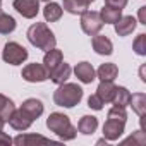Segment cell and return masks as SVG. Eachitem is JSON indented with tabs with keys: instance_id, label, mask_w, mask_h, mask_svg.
<instances>
[{
	"instance_id": "6da1fadb",
	"label": "cell",
	"mask_w": 146,
	"mask_h": 146,
	"mask_svg": "<svg viewBox=\"0 0 146 146\" xmlns=\"http://www.w3.org/2000/svg\"><path fill=\"white\" fill-rule=\"evenodd\" d=\"M127 112L122 107H112L107 113V122L103 124V137L107 141H117L125 129Z\"/></svg>"
},
{
	"instance_id": "7a4b0ae2",
	"label": "cell",
	"mask_w": 146,
	"mask_h": 146,
	"mask_svg": "<svg viewBox=\"0 0 146 146\" xmlns=\"http://www.w3.org/2000/svg\"><path fill=\"white\" fill-rule=\"evenodd\" d=\"M28 40L33 46H36L43 52H48V50L55 48V45H57L55 35L50 31V28L45 23H35L33 26H29Z\"/></svg>"
},
{
	"instance_id": "3957f363",
	"label": "cell",
	"mask_w": 146,
	"mask_h": 146,
	"mask_svg": "<svg viewBox=\"0 0 146 146\" xmlns=\"http://www.w3.org/2000/svg\"><path fill=\"white\" fill-rule=\"evenodd\" d=\"M83 100V88L78 86L76 83H62L58 84L57 91L53 93V102L58 107L64 108H72L79 105V102Z\"/></svg>"
},
{
	"instance_id": "277c9868",
	"label": "cell",
	"mask_w": 146,
	"mask_h": 146,
	"mask_svg": "<svg viewBox=\"0 0 146 146\" xmlns=\"http://www.w3.org/2000/svg\"><path fill=\"white\" fill-rule=\"evenodd\" d=\"M46 127L55 132L62 141H70V139H74L76 134H78V129L70 124L69 117L60 113V112H53L48 115L46 119Z\"/></svg>"
},
{
	"instance_id": "5b68a950",
	"label": "cell",
	"mask_w": 146,
	"mask_h": 146,
	"mask_svg": "<svg viewBox=\"0 0 146 146\" xmlns=\"http://www.w3.org/2000/svg\"><path fill=\"white\" fill-rule=\"evenodd\" d=\"M2 58L4 62L11 64V65H21L26 58H28V50L16 43V41H9L5 46H4V52H2Z\"/></svg>"
},
{
	"instance_id": "8992f818",
	"label": "cell",
	"mask_w": 146,
	"mask_h": 146,
	"mask_svg": "<svg viewBox=\"0 0 146 146\" xmlns=\"http://www.w3.org/2000/svg\"><path fill=\"white\" fill-rule=\"evenodd\" d=\"M103 28V21L100 17V12H95V11H84L81 14V29L90 35V36H95L102 31Z\"/></svg>"
},
{
	"instance_id": "52a82bcc",
	"label": "cell",
	"mask_w": 146,
	"mask_h": 146,
	"mask_svg": "<svg viewBox=\"0 0 146 146\" xmlns=\"http://www.w3.org/2000/svg\"><path fill=\"white\" fill-rule=\"evenodd\" d=\"M21 76L24 81L28 83H43L48 79V70L45 69L43 64H28L26 67H23Z\"/></svg>"
},
{
	"instance_id": "ba28073f",
	"label": "cell",
	"mask_w": 146,
	"mask_h": 146,
	"mask_svg": "<svg viewBox=\"0 0 146 146\" xmlns=\"http://www.w3.org/2000/svg\"><path fill=\"white\" fill-rule=\"evenodd\" d=\"M14 9L26 19H35L40 12V0H14Z\"/></svg>"
},
{
	"instance_id": "9c48e42d",
	"label": "cell",
	"mask_w": 146,
	"mask_h": 146,
	"mask_svg": "<svg viewBox=\"0 0 146 146\" xmlns=\"http://www.w3.org/2000/svg\"><path fill=\"white\" fill-rule=\"evenodd\" d=\"M7 122H9V125H11L12 129H16V131H28L35 120H33L23 108H14V112H12V115H11V119H9Z\"/></svg>"
},
{
	"instance_id": "30bf717a",
	"label": "cell",
	"mask_w": 146,
	"mask_h": 146,
	"mask_svg": "<svg viewBox=\"0 0 146 146\" xmlns=\"http://www.w3.org/2000/svg\"><path fill=\"white\" fill-rule=\"evenodd\" d=\"M74 74L76 78L84 83V84H91L96 78V70L93 69V65L90 62H79L76 67H74Z\"/></svg>"
},
{
	"instance_id": "8fae6325",
	"label": "cell",
	"mask_w": 146,
	"mask_h": 146,
	"mask_svg": "<svg viewBox=\"0 0 146 146\" xmlns=\"http://www.w3.org/2000/svg\"><path fill=\"white\" fill-rule=\"evenodd\" d=\"M16 146H31V144H53L52 139L43 137L40 134H19L17 137L12 139Z\"/></svg>"
},
{
	"instance_id": "7c38bea8",
	"label": "cell",
	"mask_w": 146,
	"mask_h": 146,
	"mask_svg": "<svg viewBox=\"0 0 146 146\" xmlns=\"http://www.w3.org/2000/svg\"><path fill=\"white\" fill-rule=\"evenodd\" d=\"M91 45H93V50L98 55H112V52H113L112 41L103 35H95L91 38Z\"/></svg>"
},
{
	"instance_id": "4fadbf2b",
	"label": "cell",
	"mask_w": 146,
	"mask_h": 146,
	"mask_svg": "<svg viewBox=\"0 0 146 146\" xmlns=\"http://www.w3.org/2000/svg\"><path fill=\"white\" fill-rule=\"evenodd\" d=\"M136 19L132 16H122L113 26H115V33L119 36H129L134 29H136Z\"/></svg>"
},
{
	"instance_id": "5bb4252c",
	"label": "cell",
	"mask_w": 146,
	"mask_h": 146,
	"mask_svg": "<svg viewBox=\"0 0 146 146\" xmlns=\"http://www.w3.org/2000/svg\"><path fill=\"white\" fill-rule=\"evenodd\" d=\"M64 60V55H62V50H57V48H52L48 52H45V57H43V65L45 69L48 70V74L57 69L60 65V62Z\"/></svg>"
},
{
	"instance_id": "9a60e30c",
	"label": "cell",
	"mask_w": 146,
	"mask_h": 146,
	"mask_svg": "<svg viewBox=\"0 0 146 146\" xmlns=\"http://www.w3.org/2000/svg\"><path fill=\"white\" fill-rule=\"evenodd\" d=\"M70 72H72L70 65L65 64V62L62 60L60 65H58L57 69H53L50 74H48V78L52 79V83H55V84H62V83H65V81L70 78Z\"/></svg>"
},
{
	"instance_id": "2e32d148",
	"label": "cell",
	"mask_w": 146,
	"mask_h": 146,
	"mask_svg": "<svg viewBox=\"0 0 146 146\" xmlns=\"http://www.w3.org/2000/svg\"><path fill=\"white\" fill-rule=\"evenodd\" d=\"M115 91H117V86L113 84V81H102L96 88V95L102 98L103 103H112Z\"/></svg>"
},
{
	"instance_id": "e0dca14e",
	"label": "cell",
	"mask_w": 146,
	"mask_h": 146,
	"mask_svg": "<svg viewBox=\"0 0 146 146\" xmlns=\"http://www.w3.org/2000/svg\"><path fill=\"white\" fill-rule=\"evenodd\" d=\"M119 76V67L112 62L102 64L96 70V78H100V81H113Z\"/></svg>"
},
{
	"instance_id": "ac0fdd59",
	"label": "cell",
	"mask_w": 146,
	"mask_h": 146,
	"mask_svg": "<svg viewBox=\"0 0 146 146\" xmlns=\"http://www.w3.org/2000/svg\"><path fill=\"white\" fill-rule=\"evenodd\" d=\"M21 108H23L33 120H36V119L43 113V103H41L40 100H36V98H28V100L21 105Z\"/></svg>"
},
{
	"instance_id": "d6986e66",
	"label": "cell",
	"mask_w": 146,
	"mask_h": 146,
	"mask_svg": "<svg viewBox=\"0 0 146 146\" xmlns=\"http://www.w3.org/2000/svg\"><path fill=\"white\" fill-rule=\"evenodd\" d=\"M96 129H98V119L93 117V115H83L81 120L78 122V131L84 136L93 134Z\"/></svg>"
},
{
	"instance_id": "ffe728a7",
	"label": "cell",
	"mask_w": 146,
	"mask_h": 146,
	"mask_svg": "<svg viewBox=\"0 0 146 146\" xmlns=\"http://www.w3.org/2000/svg\"><path fill=\"white\" fill-rule=\"evenodd\" d=\"M100 17L103 21V24H115L120 17H122V9H115L110 5H103L100 11Z\"/></svg>"
},
{
	"instance_id": "44dd1931",
	"label": "cell",
	"mask_w": 146,
	"mask_h": 146,
	"mask_svg": "<svg viewBox=\"0 0 146 146\" xmlns=\"http://www.w3.org/2000/svg\"><path fill=\"white\" fill-rule=\"evenodd\" d=\"M62 12H64V9L58 4H55V2H46V5L43 7V16H45V21L46 23L58 21L62 17Z\"/></svg>"
},
{
	"instance_id": "7402d4cb",
	"label": "cell",
	"mask_w": 146,
	"mask_h": 146,
	"mask_svg": "<svg viewBox=\"0 0 146 146\" xmlns=\"http://www.w3.org/2000/svg\"><path fill=\"white\" fill-rule=\"evenodd\" d=\"M129 102H131V91H129L127 88H124V86H117L115 96H113V100H112L113 107H122V108H125V107H129Z\"/></svg>"
},
{
	"instance_id": "603a6c76",
	"label": "cell",
	"mask_w": 146,
	"mask_h": 146,
	"mask_svg": "<svg viewBox=\"0 0 146 146\" xmlns=\"http://www.w3.org/2000/svg\"><path fill=\"white\" fill-rule=\"evenodd\" d=\"M129 105L132 107V110H134L139 117H143L144 112H146V95H144V93H134V95H131Z\"/></svg>"
},
{
	"instance_id": "cb8c5ba5",
	"label": "cell",
	"mask_w": 146,
	"mask_h": 146,
	"mask_svg": "<svg viewBox=\"0 0 146 146\" xmlns=\"http://www.w3.org/2000/svg\"><path fill=\"white\" fill-rule=\"evenodd\" d=\"M16 29V19L0 11V35H9Z\"/></svg>"
},
{
	"instance_id": "d4e9b609",
	"label": "cell",
	"mask_w": 146,
	"mask_h": 146,
	"mask_svg": "<svg viewBox=\"0 0 146 146\" xmlns=\"http://www.w3.org/2000/svg\"><path fill=\"white\" fill-rule=\"evenodd\" d=\"M14 102L11 98H7L5 95H0V117H2L5 122L11 119L12 112H14Z\"/></svg>"
},
{
	"instance_id": "484cf974",
	"label": "cell",
	"mask_w": 146,
	"mask_h": 146,
	"mask_svg": "<svg viewBox=\"0 0 146 146\" xmlns=\"http://www.w3.org/2000/svg\"><path fill=\"white\" fill-rule=\"evenodd\" d=\"M62 7H64V11L65 12H69V14H72V16H81L84 11H88L84 5H81L78 0H64V4H62Z\"/></svg>"
},
{
	"instance_id": "4316f807",
	"label": "cell",
	"mask_w": 146,
	"mask_h": 146,
	"mask_svg": "<svg viewBox=\"0 0 146 146\" xmlns=\"http://www.w3.org/2000/svg\"><path fill=\"white\" fill-rule=\"evenodd\" d=\"M132 50L137 53V55H146V35L141 33L136 36L134 43H132Z\"/></svg>"
},
{
	"instance_id": "83f0119b",
	"label": "cell",
	"mask_w": 146,
	"mask_h": 146,
	"mask_svg": "<svg viewBox=\"0 0 146 146\" xmlns=\"http://www.w3.org/2000/svg\"><path fill=\"white\" fill-rule=\"evenodd\" d=\"M129 143H132V144H136V146H144V144H146V136H144V132H143V131H136L129 139L124 141V144H129Z\"/></svg>"
},
{
	"instance_id": "f1b7e54d",
	"label": "cell",
	"mask_w": 146,
	"mask_h": 146,
	"mask_svg": "<svg viewBox=\"0 0 146 146\" xmlns=\"http://www.w3.org/2000/svg\"><path fill=\"white\" fill-rule=\"evenodd\" d=\"M103 105H105V103L102 102V98H100L96 93H95V95H91V96L88 98V107H90V108H93V110H102V108H103Z\"/></svg>"
},
{
	"instance_id": "f546056e",
	"label": "cell",
	"mask_w": 146,
	"mask_h": 146,
	"mask_svg": "<svg viewBox=\"0 0 146 146\" xmlns=\"http://www.w3.org/2000/svg\"><path fill=\"white\" fill-rule=\"evenodd\" d=\"M105 5H110L115 9H124L127 5V0H105Z\"/></svg>"
},
{
	"instance_id": "4dcf8cb0",
	"label": "cell",
	"mask_w": 146,
	"mask_h": 146,
	"mask_svg": "<svg viewBox=\"0 0 146 146\" xmlns=\"http://www.w3.org/2000/svg\"><path fill=\"white\" fill-rule=\"evenodd\" d=\"M12 144V137L9 134L4 132V129L0 131V146H11Z\"/></svg>"
},
{
	"instance_id": "1f68e13d",
	"label": "cell",
	"mask_w": 146,
	"mask_h": 146,
	"mask_svg": "<svg viewBox=\"0 0 146 146\" xmlns=\"http://www.w3.org/2000/svg\"><path fill=\"white\" fill-rule=\"evenodd\" d=\"M139 23L141 24H146V7H141L139 9Z\"/></svg>"
},
{
	"instance_id": "d6a6232c",
	"label": "cell",
	"mask_w": 146,
	"mask_h": 146,
	"mask_svg": "<svg viewBox=\"0 0 146 146\" xmlns=\"http://www.w3.org/2000/svg\"><path fill=\"white\" fill-rule=\"evenodd\" d=\"M78 2H79L81 5H84V7L88 9V7H90V4H91V2H95V0H78Z\"/></svg>"
},
{
	"instance_id": "836d02e7",
	"label": "cell",
	"mask_w": 146,
	"mask_h": 146,
	"mask_svg": "<svg viewBox=\"0 0 146 146\" xmlns=\"http://www.w3.org/2000/svg\"><path fill=\"white\" fill-rule=\"evenodd\" d=\"M5 124H7V122H5V120H4L2 117H0V131H2V129H4V125H5Z\"/></svg>"
},
{
	"instance_id": "e575fe53",
	"label": "cell",
	"mask_w": 146,
	"mask_h": 146,
	"mask_svg": "<svg viewBox=\"0 0 146 146\" xmlns=\"http://www.w3.org/2000/svg\"><path fill=\"white\" fill-rule=\"evenodd\" d=\"M0 9H2V0H0Z\"/></svg>"
},
{
	"instance_id": "d590c367",
	"label": "cell",
	"mask_w": 146,
	"mask_h": 146,
	"mask_svg": "<svg viewBox=\"0 0 146 146\" xmlns=\"http://www.w3.org/2000/svg\"><path fill=\"white\" fill-rule=\"evenodd\" d=\"M43 2H50V0H43Z\"/></svg>"
}]
</instances>
